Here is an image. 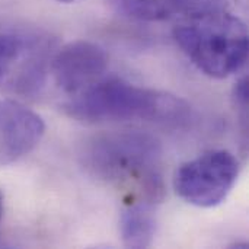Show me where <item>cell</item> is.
Masks as SVG:
<instances>
[{"label":"cell","mask_w":249,"mask_h":249,"mask_svg":"<svg viewBox=\"0 0 249 249\" xmlns=\"http://www.w3.org/2000/svg\"><path fill=\"white\" fill-rule=\"evenodd\" d=\"M82 163L99 181L133 191L131 198L159 203L163 198L162 147L143 131H112L92 137L83 147Z\"/></svg>","instance_id":"1"},{"label":"cell","mask_w":249,"mask_h":249,"mask_svg":"<svg viewBox=\"0 0 249 249\" xmlns=\"http://www.w3.org/2000/svg\"><path fill=\"white\" fill-rule=\"evenodd\" d=\"M67 115L88 123L149 121L182 125L191 117L190 105L168 92L133 85L120 77H101L64 104Z\"/></svg>","instance_id":"2"},{"label":"cell","mask_w":249,"mask_h":249,"mask_svg":"<svg viewBox=\"0 0 249 249\" xmlns=\"http://www.w3.org/2000/svg\"><path fill=\"white\" fill-rule=\"evenodd\" d=\"M174 39L193 64L213 79H226L248 61V29L229 10L181 19Z\"/></svg>","instance_id":"3"},{"label":"cell","mask_w":249,"mask_h":249,"mask_svg":"<svg viewBox=\"0 0 249 249\" xmlns=\"http://www.w3.org/2000/svg\"><path fill=\"white\" fill-rule=\"evenodd\" d=\"M239 171V160L233 153L225 149L209 150L177 169L174 188L185 203L200 209H213L228 198Z\"/></svg>","instance_id":"4"},{"label":"cell","mask_w":249,"mask_h":249,"mask_svg":"<svg viewBox=\"0 0 249 249\" xmlns=\"http://www.w3.org/2000/svg\"><path fill=\"white\" fill-rule=\"evenodd\" d=\"M108 66L105 50L90 41H74L53 54L50 74L55 86L73 96L99 80Z\"/></svg>","instance_id":"5"},{"label":"cell","mask_w":249,"mask_h":249,"mask_svg":"<svg viewBox=\"0 0 249 249\" xmlns=\"http://www.w3.org/2000/svg\"><path fill=\"white\" fill-rule=\"evenodd\" d=\"M44 120L13 99H0V166L29 155L42 140Z\"/></svg>","instance_id":"6"},{"label":"cell","mask_w":249,"mask_h":249,"mask_svg":"<svg viewBox=\"0 0 249 249\" xmlns=\"http://www.w3.org/2000/svg\"><path fill=\"white\" fill-rule=\"evenodd\" d=\"M121 9L130 18L160 22L187 19L206 13L229 10V0H121Z\"/></svg>","instance_id":"7"},{"label":"cell","mask_w":249,"mask_h":249,"mask_svg":"<svg viewBox=\"0 0 249 249\" xmlns=\"http://www.w3.org/2000/svg\"><path fill=\"white\" fill-rule=\"evenodd\" d=\"M155 204L144 200L128 203L120 217V235L127 248H149L156 232Z\"/></svg>","instance_id":"8"},{"label":"cell","mask_w":249,"mask_h":249,"mask_svg":"<svg viewBox=\"0 0 249 249\" xmlns=\"http://www.w3.org/2000/svg\"><path fill=\"white\" fill-rule=\"evenodd\" d=\"M232 101L236 115L239 117V123L242 125V133L247 134V128H248V77L247 76H244L236 82L232 93Z\"/></svg>","instance_id":"9"},{"label":"cell","mask_w":249,"mask_h":249,"mask_svg":"<svg viewBox=\"0 0 249 249\" xmlns=\"http://www.w3.org/2000/svg\"><path fill=\"white\" fill-rule=\"evenodd\" d=\"M3 204H4V196L0 190V223H1V219H3Z\"/></svg>","instance_id":"10"},{"label":"cell","mask_w":249,"mask_h":249,"mask_svg":"<svg viewBox=\"0 0 249 249\" xmlns=\"http://www.w3.org/2000/svg\"><path fill=\"white\" fill-rule=\"evenodd\" d=\"M58 3H73V1H77V0H55Z\"/></svg>","instance_id":"11"},{"label":"cell","mask_w":249,"mask_h":249,"mask_svg":"<svg viewBox=\"0 0 249 249\" xmlns=\"http://www.w3.org/2000/svg\"><path fill=\"white\" fill-rule=\"evenodd\" d=\"M244 1H245V0H244Z\"/></svg>","instance_id":"12"}]
</instances>
